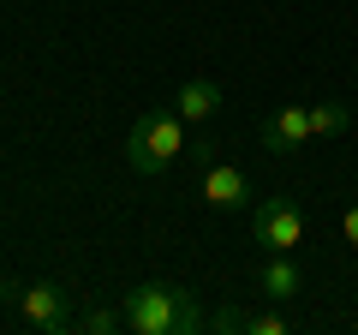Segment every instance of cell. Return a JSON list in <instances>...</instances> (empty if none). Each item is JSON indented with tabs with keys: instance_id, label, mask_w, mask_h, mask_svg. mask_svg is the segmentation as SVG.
Segmentation results:
<instances>
[{
	"instance_id": "obj_1",
	"label": "cell",
	"mask_w": 358,
	"mask_h": 335,
	"mask_svg": "<svg viewBox=\"0 0 358 335\" xmlns=\"http://www.w3.org/2000/svg\"><path fill=\"white\" fill-rule=\"evenodd\" d=\"M120 306H126V329L131 335H197V329H209L203 299H197L192 287H179V282H143V287H131Z\"/></svg>"
},
{
	"instance_id": "obj_2",
	"label": "cell",
	"mask_w": 358,
	"mask_h": 335,
	"mask_svg": "<svg viewBox=\"0 0 358 335\" xmlns=\"http://www.w3.org/2000/svg\"><path fill=\"white\" fill-rule=\"evenodd\" d=\"M185 150H192V144H185L179 108H143V114L131 120V132H126V162L138 168V174H167Z\"/></svg>"
},
{
	"instance_id": "obj_3",
	"label": "cell",
	"mask_w": 358,
	"mask_h": 335,
	"mask_svg": "<svg viewBox=\"0 0 358 335\" xmlns=\"http://www.w3.org/2000/svg\"><path fill=\"white\" fill-rule=\"evenodd\" d=\"M192 162H197V192H203L209 210H245L251 204V174L239 162H227L215 144H192Z\"/></svg>"
},
{
	"instance_id": "obj_4",
	"label": "cell",
	"mask_w": 358,
	"mask_h": 335,
	"mask_svg": "<svg viewBox=\"0 0 358 335\" xmlns=\"http://www.w3.org/2000/svg\"><path fill=\"white\" fill-rule=\"evenodd\" d=\"M251 233L263 252H293L299 240H305V210L293 204V198H263V204L251 210Z\"/></svg>"
},
{
	"instance_id": "obj_5",
	"label": "cell",
	"mask_w": 358,
	"mask_h": 335,
	"mask_svg": "<svg viewBox=\"0 0 358 335\" xmlns=\"http://www.w3.org/2000/svg\"><path fill=\"white\" fill-rule=\"evenodd\" d=\"M18 323H24V329H42V335L72 329V294H66V287H54V282L18 287Z\"/></svg>"
},
{
	"instance_id": "obj_6",
	"label": "cell",
	"mask_w": 358,
	"mask_h": 335,
	"mask_svg": "<svg viewBox=\"0 0 358 335\" xmlns=\"http://www.w3.org/2000/svg\"><path fill=\"white\" fill-rule=\"evenodd\" d=\"M299 144H310V102H287L263 120V150L275 156H293Z\"/></svg>"
},
{
	"instance_id": "obj_7",
	"label": "cell",
	"mask_w": 358,
	"mask_h": 335,
	"mask_svg": "<svg viewBox=\"0 0 358 335\" xmlns=\"http://www.w3.org/2000/svg\"><path fill=\"white\" fill-rule=\"evenodd\" d=\"M257 294L263 299H275V306H287V299H299L305 294V270H299L287 252H268V264L257 270Z\"/></svg>"
},
{
	"instance_id": "obj_8",
	"label": "cell",
	"mask_w": 358,
	"mask_h": 335,
	"mask_svg": "<svg viewBox=\"0 0 358 335\" xmlns=\"http://www.w3.org/2000/svg\"><path fill=\"white\" fill-rule=\"evenodd\" d=\"M173 108H179L185 126H203V120L221 114V84H215V78H185L179 96H173Z\"/></svg>"
},
{
	"instance_id": "obj_9",
	"label": "cell",
	"mask_w": 358,
	"mask_h": 335,
	"mask_svg": "<svg viewBox=\"0 0 358 335\" xmlns=\"http://www.w3.org/2000/svg\"><path fill=\"white\" fill-rule=\"evenodd\" d=\"M346 126H352L346 102H310V138H341Z\"/></svg>"
},
{
	"instance_id": "obj_10",
	"label": "cell",
	"mask_w": 358,
	"mask_h": 335,
	"mask_svg": "<svg viewBox=\"0 0 358 335\" xmlns=\"http://www.w3.org/2000/svg\"><path fill=\"white\" fill-rule=\"evenodd\" d=\"M78 329H90V335L126 329V306H96V311H84V317H78Z\"/></svg>"
},
{
	"instance_id": "obj_11",
	"label": "cell",
	"mask_w": 358,
	"mask_h": 335,
	"mask_svg": "<svg viewBox=\"0 0 358 335\" xmlns=\"http://www.w3.org/2000/svg\"><path fill=\"white\" fill-rule=\"evenodd\" d=\"M293 323L281 317V311H263V317H251V335H287Z\"/></svg>"
},
{
	"instance_id": "obj_12",
	"label": "cell",
	"mask_w": 358,
	"mask_h": 335,
	"mask_svg": "<svg viewBox=\"0 0 358 335\" xmlns=\"http://www.w3.org/2000/svg\"><path fill=\"white\" fill-rule=\"evenodd\" d=\"M341 233H346V245H358V204H346V216H341Z\"/></svg>"
}]
</instances>
